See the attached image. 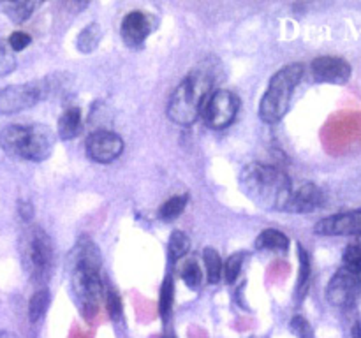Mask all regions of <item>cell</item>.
<instances>
[{"label":"cell","instance_id":"cell-24","mask_svg":"<svg viewBox=\"0 0 361 338\" xmlns=\"http://www.w3.org/2000/svg\"><path fill=\"white\" fill-rule=\"evenodd\" d=\"M187 203H189V196L187 194H182V196H173L171 199L166 201L164 204L161 206V210H159V215H161L162 220H175L176 217H180V215L183 213V210H185Z\"/></svg>","mask_w":361,"mask_h":338},{"label":"cell","instance_id":"cell-34","mask_svg":"<svg viewBox=\"0 0 361 338\" xmlns=\"http://www.w3.org/2000/svg\"><path fill=\"white\" fill-rule=\"evenodd\" d=\"M0 338H16V334L11 331H0Z\"/></svg>","mask_w":361,"mask_h":338},{"label":"cell","instance_id":"cell-10","mask_svg":"<svg viewBox=\"0 0 361 338\" xmlns=\"http://www.w3.org/2000/svg\"><path fill=\"white\" fill-rule=\"evenodd\" d=\"M87 155L97 164H109L116 161L123 151V139L108 129H99L87 137Z\"/></svg>","mask_w":361,"mask_h":338},{"label":"cell","instance_id":"cell-20","mask_svg":"<svg viewBox=\"0 0 361 338\" xmlns=\"http://www.w3.org/2000/svg\"><path fill=\"white\" fill-rule=\"evenodd\" d=\"M49 303H51V294H49L48 289H39L32 296L30 301H28V317H30L32 323H39L44 317V313L49 308Z\"/></svg>","mask_w":361,"mask_h":338},{"label":"cell","instance_id":"cell-28","mask_svg":"<svg viewBox=\"0 0 361 338\" xmlns=\"http://www.w3.org/2000/svg\"><path fill=\"white\" fill-rule=\"evenodd\" d=\"M106 294H108L106 296V306H108L109 319H111L113 323H120V319H122V315H123L122 299H120L118 292L113 291V289H109Z\"/></svg>","mask_w":361,"mask_h":338},{"label":"cell","instance_id":"cell-15","mask_svg":"<svg viewBox=\"0 0 361 338\" xmlns=\"http://www.w3.org/2000/svg\"><path fill=\"white\" fill-rule=\"evenodd\" d=\"M39 6L41 2H35V0H4L0 2V13L6 14L14 23H23Z\"/></svg>","mask_w":361,"mask_h":338},{"label":"cell","instance_id":"cell-22","mask_svg":"<svg viewBox=\"0 0 361 338\" xmlns=\"http://www.w3.org/2000/svg\"><path fill=\"white\" fill-rule=\"evenodd\" d=\"M189 246H190V239L185 232L173 231L168 242L169 261H171V263H176V261L182 259V257L189 252Z\"/></svg>","mask_w":361,"mask_h":338},{"label":"cell","instance_id":"cell-26","mask_svg":"<svg viewBox=\"0 0 361 338\" xmlns=\"http://www.w3.org/2000/svg\"><path fill=\"white\" fill-rule=\"evenodd\" d=\"M243 254H233V256L228 257V261L222 266V275H224V280L228 284H235L236 278L240 277V271H242V264H243Z\"/></svg>","mask_w":361,"mask_h":338},{"label":"cell","instance_id":"cell-21","mask_svg":"<svg viewBox=\"0 0 361 338\" xmlns=\"http://www.w3.org/2000/svg\"><path fill=\"white\" fill-rule=\"evenodd\" d=\"M173 299H175V282H173L171 275H168L162 282L161 296H159V313H161L164 323H168L169 317H171Z\"/></svg>","mask_w":361,"mask_h":338},{"label":"cell","instance_id":"cell-12","mask_svg":"<svg viewBox=\"0 0 361 338\" xmlns=\"http://www.w3.org/2000/svg\"><path fill=\"white\" fill-rule=\"evenodd\" d=\"M314 80L319 83H331V84H345L351 80L353 69L348 60L341 56H317L310 63Z\"/></svg>","mask_w":361,"mask_h":338},{"label":"cell","instance_id":"cell-3","mask_svg":"<svg viewBox=\"0 0 361 338\" xmlns=\"http://www.w3.org/2000/svg\"><path fill=\"white\" fill-rule=\"evenodd\" d=\"M214 70L210 65H197L178 83L168 101L169 120L176 125H192L204 111L208 99L214 94Z\"/></svg>","mask_w":361,"mask_h":338},{"label":"cell","instance_id":"cell-30","mask_svg":"<svg viewBox=\"0 0 361 338\" xmlns=\"http://www.w3.org/2000/svg\"><path fill=\"white\" fill-rule=\"evenodd\" d=\"M289 327H291V331L298 338H314L312 326H310L309 320H307L305 317L295 315L291 319V323H289Z\"/></svg>","mask_w":361,"mask_h":338},{"label":"cell","instance_id":"cell-13","mask_svg":"<svg viewBox=\"0 0 361 338\" xmlns=\"http://www.w3.org/2000/svg\"><path fill=\"white\" fill-rule=\"evenodd\" d=\"M314 232L323 236H348L361 232V208L323 218L316 224Z\"/></svg>","mask_w":361,"mask_h":338},{"label":"cell","instance_id":"cell-35","mask_svg":"<svg viewBox=\"0 0 361 338\" xmlns=\"http://www.w3.org/2000/svg\"><path fill=\"white\" fill-rule=\"evenodd\" d=\"M360 236H361V232H360Z\"/></svg>","mask_w":361,"mask_h":338},{"label":"cell","instance_id":"cell-18","mask_svg":"<svg viewBox=\"0 0 361 338\" xmlns=\"http://www.w3.org/2000/svg\"><path fill=\"white\" fill-rule=\"evenodd\" d=\"M102 39V30L99 23H90L83 28V30L78 34L76 39V48L78 51H81L83 55L95 51L99 48V42Z\"/></svg>","mask_w":361,"mask_h":338},{"label":"cell","instance_id":"cell-7","mask_svg":"<svg viewBox=\"0 0 361 338\" xmlns=\"http://www.w3.org/2000/svg\"><path fill=\"white\" fill-rule=\"evenodd\" d=\"M62 87L63 81L60 74H49L39 81L0 88V115H14L34 108L37 102L55 95Z\"/></svg>","mask_w":361,"mask_h":338},{"label":"cell","instance_id":"cell-27","mask_svg":"<svg viewBox=\"0 0 361 338\" xmlns=\"http://www.w3.org/2000/svg\"><path fill=\"white\" fill-rule=\"evenodd\" d=\"M182 278L187 284V287L197 289L201 285V280H203V273H201V268L197 266L196 261H189L185 266L182 268Z\"/></svg>","mask_w":361,"mask_h":338},{"label":"cell","instance_id":"cell-8","mask_svg":"<svg viewBox=\"0 0 361 338\" xmlns=\"http://www.w3.org/2000/svg\"><path fill=\"white\" fill-rule=\"evenodd\" d=\"M240 109V99L229 90H215L204 106V122L210 129H224L233 120Z\"/></svg>","mask_w":361,"mask_h":338},{"label":"cell","instance_id":"cell-9","mask_svg":"<svg viewBox=\"0 0 361 338\" xmlns=\"http://www.w3.org/2000/svg\"><path fill=\"white\" fill-rule=\"evenodd\" d=\"M361 292V275H355L351 271L341 270L331 277L326 287V298L334 306L349 308L356 303Z\"/></svg>","mask_w":361,"mask_h":338},{"label":"cell","instance_id":"cell-1","mask_svg":"<svg viewBox=\"0 0 361 338\" xmlns=\"http://www.w3.org/2000/svg\"><path fill=\"white\" fill-rule=\"evenodd\" d=\"M101 252L88 236H81L71 249L67 266L71 271V287L85 319L97 315V306L102 298Z\"/></svg>","mask_w":361,"mask_h":338},{"label":"cell","instance_id":"cell-16","mask_svg":"<svg viewBox=\"0 0 361 338\" xmlns=\"http://www.w3.org/2000/svg\"><path fill=\"white\" fill-rule=\"evenodd\" d=\"M83 129V120H81V109L80 108H69L62 113L56 123V130H59L60 139L71 141L78 136Z\"/></svg>","mask_w":361,"mask_h":338},{"label":"cell","instance_id":"cell-17","mask_svg":"<svg viewBox=\"0 0 361 338\" xmlns=\"http://www.w3.org/2000/svg\"><path fill=\"white\" fill-rule=\"evenodd\" d=\"M298 259H300V271H298V282H296V303H302L305 299L307 292H309V284H310V273H312V268H310V256L305 249L298 243Z\"/></svg>","mask_w":361,"mask_h":338},{"label":"cell","instance_id":"cell-23","mask_svg":"<svg viewBox=\"0 0 361 338\" xmlns=\"http://www.w3.org/2000/svg\"><path fill=\"white\" fill-rule=\"evenodd\" d=\"M203 259H204V271H207L208 282H210V284H217V282L222 278L221 256H219L217 250L208 246V249H204L203 252Z\"/></svg>","mask_w":361,"mask_h":338},{"label":"cell","instance_id":"cell-4","mask_svg":"<svg viewBox=\"0 0 361 338\" xmlns=\"http://www.w3.org/2000/svg\"><path fill=\"white\" fill-rule=\"evenodd\" d=\"M0 146L11 157L42 162L51 155L55 148V137L51 129L42 123H34V125L11 123L0 130Z\"/></svg>","mask_w":361,"mask_h":338},{"label":"cell","instance_id":"cell-25","mask_svg":"<svg viewBox=\"0 0 361 338\" xmlns=\"http://www.w3.org/2000/svg\"><path fill=\"white\" fill-rule=\"evenodd\" d=\"M342 263H344V266H342L344 270L351 271L355 275H361V245L351 243V245L345 246Z\"/></svg>","mask_w":361,"mask_h":338},{"label":"cell","instance_id":"cell-6","mask_svg":"<svg viewBox=\"0 0 361 338\" xmlns=\"http://www.w3.org/2000/svg\"><path fill=\"white\" fill-rule=\"evenodd\" d=\"M20 257L23 271L34 284H46L53 270V242L42 227L32 225L21 234Z\"/></svg>","mask_w":361,"mask_h":338},{"label":"cell","instance_id":"cell-33","mask_svg":"<svg viewBox=\"0 0 361 338\" xmlns=\"http://www.w3.org/2000/svg\"><path fill=\"white\" fill-rule=\"evenodd\" d=\"M351 337L353 338H361V323H356L351 330Z\"/></svg>","mask_w":361,"mask_h":338},{"label":"cell","instance_id":"cell-14","mask_svg":"<svg viewBox=\"0 0 361 338\" xmlns=\"http://www.w3.org/2000/svg\"><path fill=\"white\" fill-rule=\"evenodd\" d=\"M324 204V192L316 183H303L298 189H293L288 210L291 213H312Z\"/></svg>","mask_w":361,"mask_h":338},{"label":"cell","instance_id":"cell-5","mask_svg":"<svg viewBox=\"0 0 361 338\" xmlns=\"http://www.w3.org/2000/svg\"><path fill=\"white\" fill-rule=\"evenodd\" d=\"M303 63H289L271 76L259 102V118L267 123H279L289 111L293 94L302 80Z\"/></svg>","mask_w":361,"mask_h":338},{"label":"cell","instance_id":"cell-29","mask_svg":"<svg viewBox=\"0 0 361 338\" xmlns=\"http://www.w3.org/2000/svg\"><path fill=\"white\" fill-rule=\"evenodd\" d=\"M14 69H16V56H14L9 44H4V42L0 41V77L7 76V74L13 73Z\"/></svg>","mask_w":361,"mask_h":338},{"label":"cell","instance_id":"cell-32","mask_svg":"<svg viewBox=\"0 0 361 338\" xmlns=\"http://www.w3.org/2000/svg\"><path fill=\"white\" fill-rule=\"evenodd\" d=\"M18 211H20L21 218H23L25 222H30L32 217H34V206H32L28 201L21 199L20 203H18Z\"/></svg>","mask_w":361,"mask_h":338},{"label":"cell","instance_id":"cell-11","mask_svg":"<svg viewBox=\"0 0 361 338\" xmlns=\"http://www.w3.org/2000/svg\"><path fill=\"white\" fill-rule=\"evenodd\" d=\"M155 23H157L155 18L147 11H130L129 14H126L122 25H120L122 41L129 48H141L148 35L155 30Z\"/></svg>","mask_w":361,"mask_h":338},{"label":"cell","instance_id":"cell-31","mask_svg":"<svg viewBox=\"0 0 361 338\" xmlns=\"http://www.w3.org/2000/svg\"><path fill=\"white\" fill-rule=\"evenodd\" d=\"M30 42H32L30 35L25 34V32H21V30L13 32V34L9 35V39H7V44H9V48L13 49V53L23 51L25 48H28V46H30Z\"/></svg>","mask_w":361,"mask_h":338},{"label":"cell","instance_id":"cell-2","mask_svg":"<svg viewBox=\"0 0 361 338\" xmlns=\"http://www.w3.org/2000/svg\"><path fill=\"white\" fill-rule=\"evenodd\" d=\"M240 189L263 210L286 211L291 199L293 183L281 168L250 162L240 173Z\"/></svg>","mask_w":361,"mask_h":338},{"label":"cell","instance_id":"cell-19","mask_svg":"<svg viewBox=\"0 0 361 338\" xmlns=\"http://www.w3.org/2000/svg\"><path fill=\"white\" fill-rule=\"evenodd\" d=\"M256 249L259 250H288L289 238L279 229H264L256 239Z\"/></svg>","mask_w":361,"mask_h":338}]
</instances>
